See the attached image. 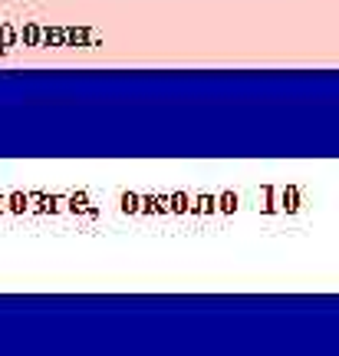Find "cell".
<instances>
[{"label": "cell", "instance_id": "cell-1", "mask_svg": "<svg viewBox=\"0 0 339 356\" xmlns=\"http://www.w3.org/2000/svg\"><path fill=\"white\" fill-rule=\"evenodd\" d=\"M122 208H126V211H138V198L135 195H126V198H122Z\"/></svg>", "mask_w": 339, "mask_h": 356}]
</instances>
